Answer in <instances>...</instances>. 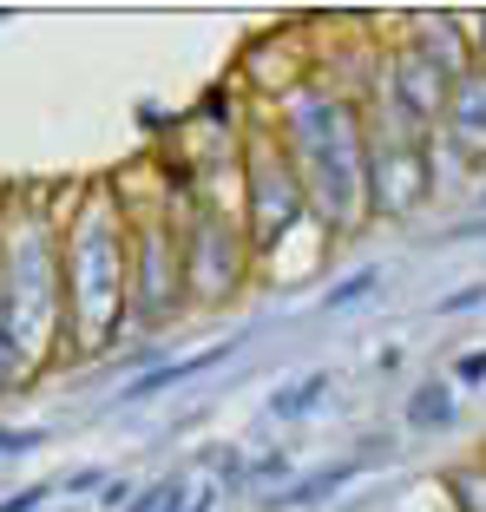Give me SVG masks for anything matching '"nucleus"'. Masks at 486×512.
<instances>
[{"mask_svg": "<svg viewBox=\"0 0 486 512\" xmlns=\"http://www.w3.org/2000/svg\"><path fill=\"white\" fill-rule=\"evenodd\" d=\"M132 316V217L119 191H86L66 217V342L106 355Z\"/></svg>", "mask_w": 486, "mask_h": 512, "instance_id": "nucleus-1", "label": "nucleus"}, {"mask_svg": "<svg viewBox=\"0 0 486 512\" xmlns=\"http://www.w3.org/2000/svg\"><path fill=\"white\" fill-rule=\"evenodd\" d=\"M296 158L309 184V204L329 230H355L368 217V125L355 119L349 99H335L329 86L303 79L283 106V132H276Z\"/></svg>", "mask_w": 486, "mask_h": 512, "instance_id": "nucleus-2", "label": "nucleus"}, {"mask_svg": "<svg viewBox=\"0 0 486 512\" xmlns=\"http://www.w3.org/2000/svg\"><path fill=\"white\" fill-rule=\"evenodd\" d=\"M0 289L14 302L20 342L33 355V375L66 342V224L27 204L0 224Z\"/></svg>", "mask_w": 486, "mask_h": 512, "instance_id": "nucleus-3", "label": "nucleus"}, {"mask_svg": "<svg viewBox=\"0 0 486 512\" xmlns=\"http://www.w3.org/2000/svg\"><path fill=\"white\" fill-rule=\"evenodd\" d=\"M316 211L309 204V184L296 171L283 138H250L243 145V230L257 243V256H270L276 243H289V230H303V217Z\"/></svg>", "mask_w": 486, "mask_h": 512, "instance_id": "nucleus-4", "label": "nucleus"}, {"mask_svg": "<svg viewBox=\"0 0 486 512\" xmlns=\"http://www.w3.org/2000/svg\"><path fill=\"white\" fill-rule=\"evenodd\" d=\"M250 263H257V243L237 217H224L217 204H198L184 217V289L198 309L237 302L243 283H250Z\"/></svg>", "mask_w": 486, "mask_h": 512, "instance_id": "nucleus-5", "label": "nucleus"}, {"mask_svg": "<svg viewBox=\"0 0 486 512\" xmlns=\"http://www.w3.org/2000/svg\"><path fill=\"white\" fill-rule=\"evenodd\" d=\"M191 309L184 289V224L165 211L132 224V322L138 329H165Z\"/></svg>", "mask_w": 486, "mask_h": 512, "instance_id": "nucleus-6", "label": "nucleus"}, {"mask_svg": "<svg viewBox=\"0 0 486 512\" xmlns=\"http://www.w3.org/2000/svg\"><path fill=\"white\" fill-rule=\"evenodd\" d=\"M427 138H368V217H414L427 197Z\"/></svg>", "mask_w": 486, "mask_h": 512, "instance_id": "nucleus-7", "label": "nucleus"}, {"mask_svg": "<svg viewBox=\"0 0 486 512\" xmlns=\"http://www.w3.org/2000/svg\"><path fill=\"white\" fill-rule=\"evenodd\" d=\"M375 460H388V447H368V453H355V460H335V467H322V473H296L283 493H257V506H263V512H303V506H322V499H335L349 480H362Z\"/></svg>", "mask_w": 486, "mask_h": 512, "instance_id": "nucleus-8", "label": "nucleus"}, {"mask_svg": "<svg viewBox=\"0 0 486 512\" xmlns=\"http://www.w3.org/2000/svg\"><path fill=\"white\" fill-rule=\"evenodd\" d=\"M237 348H243V335H224V342L198 348V355H184V362H158V368H145V375H132V388L112 394V407H138V401H152V394L178 388V381H191V375H211V368H217V362H230Z\"/></svg>", "mask_w": 486, "mask_h": 512, "instance_id": "nucleus-9", "label": "nucleus"}, {"mask_svg": "<svg viewBox=\"0 0 486 512\" xmlns=\"http://www.w3.org/2000/svg\"><path fill=\"white\" fill-rule=\"evenodd\" d=\"M441 125H447V145H454V151H467V158H486V66H473V73L454 86V99H447Z\"/></svg>", "mask_w": 486, "mask_h": 512, "instance_id": "nucleus-10", "label": "nucleus"}, {"mask_svg": "<svg viewBox=\"0 0 486 512\" xmlns=\"http://www.w3.org/2000/svg\"><path fill=\"white\" fill-rule=\"evenodd\" d=\"M27 375H33V355H27V342H20L14 302H7V289H0V394H14Z\"/></svg>", "mask_w": 486, "mask_h": 512, "instance_id": "nucleus-11", "label": "nucleus"}, {"mask_svg": "<svg viewBox=\"0 0 486 512\" xmlns=\"http://www.w3.org/2000/svg\"><path fill=\"white\" fill-rule=\"evenodd\" d=\"M408 427H421V434L454 427V381H421V388L408 394Z\"/></svg>", "mask_w": 486, "mask_h": 512, "instance_id": "nucleus-12", "label": "nucleus"}, {"mask_svg": "<svg viewBox=\"0 0 486 512\" xmlns=\"http://www.w3.org/2000/svg\"><path fill=\"white\" fill-rule=\"evenodd\" d=\"M329 388H335V381L322 375V368H316V375H296L283 394H270V421H303V414H316V407L329 401Z\"/></svg>", "mask_w": 486, "mask_h": 512, "instance_id": "nucleus-13", "label": "nucleus"}, {"mask_svg": "<svg viewBox=\"0 0 486 512\" xmlns=\"http://www.w3.org/2000/svg\"><path fill=\"white\" fill-rule=\"evenodd\" d=\"M447 493H454L460 512H486V460H467V467L447 473Z\"/></svg>", "mask_w": 486, "mask_h": 512, "instance_id": "nucleus-14", "label": "nucleus"}, {"mask_svg": "<svg viewBox=\"0 0 486 512\" xmlns=\"http://www.w3.org/2000/svg\"><path fill=\"white\" fill-rule=\"evenodd\" d=\"M375 289H381V270H375V263H368V270H349V276H342L335 289H322V309L335 316V309H349V302L375 296Z\"/></svg>", "mask_w": 486, "mask_h": 512, "instance_id": "nucleus-15", "label": "nucleus"}, {"mask_svg": "<svg viewBox=\"0 0 486 512\" xmlns=\"http://www.w3.org/2000/svg\"><path fill=\"white\" fill-rule=\"evenodd\" d=\"M33 447H46V427H0V453L14 460V453H33Z\"/></svg>", "mask_w": 486, "mask_h": 512, "instance_id": "nucleus-16", "label": "nucleus"}, {"mask_svg": "<svg viewBox=\"0 0 486 512\" xmlns=\"http://www.w3.org/2000/svg\"><path fill=\"white\" fill-rule=\"evenodd\" d=\"M480 381H486V348H467L454 362V388H480Z\"/></svg>", "mask_w": 486, "mask_h": 512, "instance_id": "nucleus-17", "label": "nucleus"}, {"mask_svg": "<svg viewBox=\"0 0 486 512\" xmlns=\"http://www.w3.org/2000/svg\"><path fill=\"white\" fill-rule=\"evenodd\" d=\"M460 309H486V283H467L454 296H441V316H460Z\"/></svg>", "mask_w": 486, "mask_h": 512, "instance_id": "nucleus-18", "label": "nucleus"}, {"mask_svg": "<svg viewBox=\"0 0 486 512\" xmlns=\"http://www.w3.org/2000/svg\"><path fill=\"white\" fill-rule=\"evenodd\" d=\"M46 493H60V486H27V493L0 499V512H40V506H46Z\"/></svg>", "mask_w": 486, "mask_h": 512, "instance_id": "nucleus-19", "label": "nucleus"}, {"mask_svg": "<svg viewBox=\"0 0 486 512\" xmlns=\"http://www.w3.org/2000/svg\"><path fill=\"white\" fill-rule=\"evenodd\" d=\"M92 486H112V480H106L99 467H79L73 480H60V493H92Z\"/></svg>", "mask_w": 486, "mask_h": 512, "instance_id": "nucleus-20", "label": "nucleus"}, {"mask_svg": "<svg viewBox=\"0 0 486 512\" xmlns=\"http://www.w3.org/2000/svg\"><path fill=\"white\" fill-rule=\"evenodd\" d=\"M99 506H106V512H125V506H132V486H125V480H112L106 493H99Z\"/></svg>", "mask_w": 486, "mask_h": 512, "instance_id": "nucleus-21", "label": "nucleus"}, {"mask_svg": "<svg viewBox=\"0 0 486 512\" xmlns=\"http://www.w3.org/2000/svg\"><path fill=\"white\" fill-rule=\"evenodd\" d=\"M467 33H473V66H486V14H480V20H473V27H467Z\"/></svg>", "mask_w": 486, "mask_h": 512, "instance_id": "nucleus-22", "label": "nucleus"}]
</instances>
